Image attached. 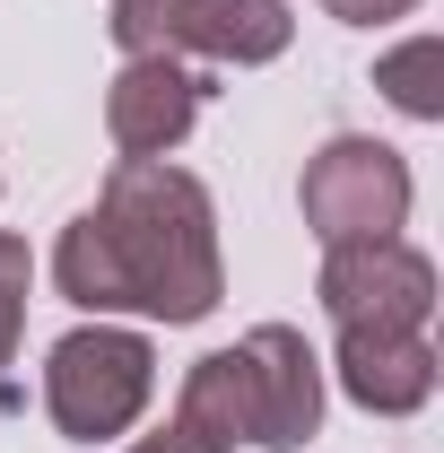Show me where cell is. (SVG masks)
<instances>
[{"label": "cell", "mask_w": 444, "mask_h": 453, "mask_svg": "<svg viewBox=\"0 0 444 453\" xmlns=\"http://www.w3.org/2000/svg\"><path fill=\"white\" fill-rule=\"evenodd\" d=\"M296 210L314 226V244H375V235H401L410 219V157L366 140V131H340L323 140L305 174H296Z\"/></svg>", "instance_id": "cell-4"}, {"label": "cell", "mask_w": 444, "mask_h": 453, "mask_svg": "<svg viewBox=\"0 0 444 453\" xmlns=\"http://www.w3.org/2000/svg\"><path fill=\"white\" fill-rule=\"evenodd\" d=\"M235 445H253V375H244V340L192 357V375H183V393H174V418L157 427V436H131L122 453H235Z\"/></svg>", "instance_id": "cell-8"}, {"label": "cell", "mask_w": 444, "mask_h": 453, "mask_svg": "<svg viewBox=\"0 0 444 453\" xmlns=\"http://www.w3.org/2000/svg\"><path fill=\"white\" fill-rule=\"evenodd\" d=\"M53 288L79 314H149V323L218 314L226 262H218L210 183L166 157H122L105 174V192L61 226Z\"/></svg>", "instance_id": "cell-1"}, {"label": "cell", "mask_w": 444, "mask_h": 453, "mask_svg": "<svg viewBox=\"0 0 444 453\" xmlns=\"http://www.w3.org/2000/svg\"><path fill=\"white\" fill-rule=\"evenodd\" d=\"M332 366H340V393L375 418H410L436 393V340L427 332H340Z\"/></svg>", "instance_id": "cell-9"}, {"label": "cell", "mask_w": 444, "mask_h": 453, "mask_svg": "<svg viewBox=\"0 0 444 453\" xmlns=\"http://www.w3.org/2000/svg\"><path fill=\"white\" fill-rule=\"evenodd\" d=\"M27 288H35V253L27 235L0 226V366L18 357V332H27Z\"/></svg>", "instance_id": "cell-11"}, {"label": "cell", "mask_w": 444, "mask_h": 453, "mask_svg": "<svg viewBox=\"0 0 444 453\" xmlns=\"http://www.w3.org/2000/svg\"><path fill=\"white\" fill-rule=\"evenodd\" d=\"M113 44L166 61H210V70H262L287 53L296 18L287 0H113Z\"/></svg>", "instance_id": "cell-3"}, {"label": "cell", "mask_w": 444, "mask_h": 453, "mask_svg": "<svg viewBox=\"0 0 444 453\" xmlns=\"http://www.w3.org/2000/svg\"><path fill=\"white\" fill-rule=\"evenodd\" d=\"M157 393V349L149 332H131V323H79V332L53 340V357H44V410H53V427L70 445H113V436H131V418L149 410Z\"/></svg>", "instance_id": "cell-2"}, {"label": "cell", "mask_w": 444, "mask_h": 453, "mask_svg": "<svg viewBox=\"0 0 444 453\" xmlns=\"http://www.w3.org/2000/svg\"><path fill=\"white\" fill-rule=\"evenodd\" d=\"M323 9H332L340 27H384V18H410L418 0H323Z\"/></svg>", "instance_id": "cell-12"}, {"label": "cell", "mask_w": 444, "mask_h": 453, "mask_svg": "<svg viewBox=\"0 0 444 453\" xmlns=\"http://www.w3.org/2000/svg\"><path fill=\"white\" fill-rule=\"evenodd\" d=\"M314 296H323L332 332H427V314H436V262L418 244H401V235L332 244Z\"/></svg>", "instance_id": "cell-5"}, {"label": "cell", "mask_w": 444, "mask_h": 453, "mask_svg": "<svg viewBox=\"0 0 444 453\" xmlns=\"http://www.w3.org/2000/svg\"><path fill=\"white\" fill-rule=\"evenodd\" d=\"M210 105V79L192 61H166V53H131L105 88V131L122 157H174L192 140V122Z\"/></svg>", "instance_id": "cell-6"}, {"label": "cell", "mask_w": 444, "mask_h": 453, "mask_svg": "<svg viewBox=\"0 0 444 453\" xmlns=\"http://www.w3.org/2000/svg\"><path fill=\"white\" fill-rule=\"evenodd\" d=\"M244 375H253V445L296 453L323 436V357L296 323H253L244 332Z\"/></svg>", "instance_id": "cell-7"}, {"label": "cell", "mask_w": 444, "mask_h": 453, "mask_svg": "<svg viewBox=\"0 0 444 453\" xmlns=\"http://www.w3.org/2000/svg\"><path fill=\"white\" fill-rule=\"evenodd\" d=\"M375 88L410 122H444V35H410L401 53H384L375 61Z\"/></svg>", "instance_id": "cell-10"}]
</instances>
